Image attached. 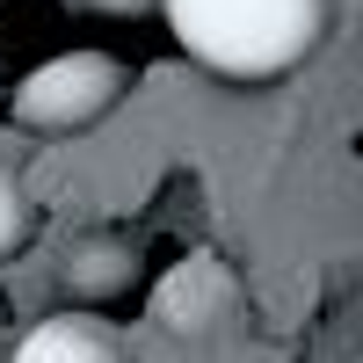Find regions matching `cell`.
<instances>
[{
	"label": "cell",
	"instance_id": "6",
	"mask_svg": "<svg viewBox=\"0 0 363 363\" xmlns=\"http://www.w3.org/2000/svg\"><path fill=\"white\" fill-rule=\"evenodd\" d=\"M124 277H131V262L116 255V247H109V255H87V262H80V284H87V291H95V284H124Z\"/></svg>",
	"mask_w": 363,
	"mask_h": 363
},
{
	"label": "cell",
	"instance_id": "3",
	"mask_svg": "<svg viewBox=\"0 0 363 363\" xmlns=\"http://www.w3.org/2000/svg\"><path fill=\"white\" fill-rule=\"evenodd\" d=\"M15 363H124L116 356V335L102 320H87V313H58L44 327H29Z\"/></svg>",
	"mask_w": 363,
	"mask_h": 363
},
{
	"label": "cell",
	"instance_id": "7",
	"mask_svg": "<svg viewBox=\"0 0 363 363\" xmlns=\"http://www.w3.org/2000/svg\"><path fill=\"white\" fill-rule=\"evenodd\" d=\"M87 8H102V15H138V8H160V0H87Z\"/></svg>",
	"mask_w": 363,
	"mask_h": 363
},
{
	"label": "cell",
	"instance_id": "2",
	"mask_svg": "<svg viewBox=\"0 0 363 363\" xmlns=\"http://www.w3.org/2000/svg\"><path fill=\"white\" fill-rule=\"evenodd\" d=\"M124 95V66L109 51H58L37 73H22L15 87V116L29 131H80Z\"/></svg>",
	"mask_w": 363,
	"mask_h": 363
},
{
	"label": "cell",
	"instance_id": "1",
	"mask_svg": "<svg viewBox=\"0 0 363 363\" xmlns=\"http://www.w3.org/2000/svg\"><path fill=\"white\" fill-rule=\"evenodd\" d=\"M160 22L196 66L225 80H277L320 44L327 0H160Z\"/></svg>",
	"mask_w": 363,
	"mask_h": 363
},
{
	"label": "cell",
	"instance_id": "4",
	"mask_svg": "<svg viewBox=\"0 0 363 363\" xmlns=\"http://www.w3.org/2000/svg\"><path fill=\"white\" fill-rule=\"evenodd\" d=\"M203 291H218V277H211L203 262H189V269H182V277L160 291V320H182V327L203 320V313H211V306H203Z\"/></svg>",
	"mask_w": 363,
	"mask_h": 363
},
{
	"label": "cell",
	"instance_id": "5",
	"mask_svg": "<svg viewBox=\"0 0 363 363\" xmlns=\"http://www.w3.org/2000/svg\"><path fill=\"white\" fill-rule=\"evenodd\" d=\"M22 225H29V203H22V189H15V174L0 167V255L22 240Z\"/></svg>",
	"mask_w": 363,
	"mask_h": 363
}]
</instances>
